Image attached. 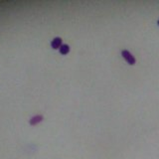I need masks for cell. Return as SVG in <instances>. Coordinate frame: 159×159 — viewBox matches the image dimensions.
I'll return each instance as SVG.
<instances>
[{
	"label": "cell",
	"mask_w": 159,
	"mask_h": 159,
	"mask_svg": "<svg viewBox=\"0 0 159 159\" xmlns=\"http://www.w3.org/2000/svg\"><path fill=\"white\" fill-rule=\"evenodd\" d=\"M121 55H122V57L125 59L126 62L128 63V64H130V65H133V64H135V58L132 56V54H131L130 52H128L127 50H123L121 52Z\"/></svg>",
	"instance_id": "1"
},
{
	"label": "cell",
	"mask_w": 159,
	"mask_h": 159,
	"mask_svg": "<svg viewBox=\"0 0 159 159\" xmlns=\"http://www.w3.org/2000/svg\"><path fill=\"white\" fill-rule=\"evenodd\" d=\"M51 46H52V48H54V49L60 48L61 46H62V39H61L60 37L54 38V39L52 40V42H51Z\"/></svg>",
	"instance_id": "2"
},
{
	"label": "cell",
	"mask_w": 159,
	"mask_h": 159,
	"mask_svg": "<svg viewBox=\"0 0 159 159\" xmlns=\"http://www.w3.org/2000/svg\"><path fill=\"white\" fill-rule=\"evenodd\" d=\"M59 49H60V53L63 55L68 54L70 51V47H69V45H67V44H62V46H61Z\"/></svg>",
	"instance_id": "3"
},
{
	"label": "cell",
	"mask_w": 159,
	"mask_h": 159,
	"mask_svg": "<svg viewBox=\"0 0 159 159\" xmlns=\"http://www.w3.org/2000/svg\"><path fill=\"white\" fill-rule=\"evenodd\" d=\"M42 119H43V116H42V115H35V116H33V117H32L31 119H30V123L34 125V124H36V123H38V122H40Z\"/></svg>",
	"instance_id": "4"
},
{
	"label": "cell",
	"mask_w": 159,
	"mask_h": 159,
	"mask_svg": "<svg viewBox=\"0 0 159 159\" xmlns=\"http://www.w3.org/2000/svg\"><path fill=\"white\" fill-rule=\"evenodd\" d=\"M157 23H158V25H159V20H158V22H157Z\"/></svg>",
	"instance_id": "5"
}]
</instances>
